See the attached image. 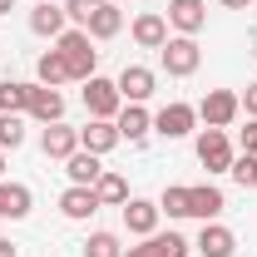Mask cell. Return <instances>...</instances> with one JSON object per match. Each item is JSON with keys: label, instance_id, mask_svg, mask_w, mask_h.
I'll list each match as a JSON object with an SVG mask.
<instances>
[{"label": "cell", "instance_id": "9a60e30c", "mask_svg": "<svg viewBox=\"0 0 257 257\" xmlns=\"http://www.w3.org/2000/svg\"><path fill=\"white\" fill-rule=\"evenodd\" d=\"M30 30L40 35V40H60L64 30H69V15H64V5H55V0H40L30 10Z\"/></svg>", "mask_w": 257, "mask_h": 257}, {"label": "cell", "instance_id": "7402d4cb", "mask_svg": "<svg viewBox=\"0 0 257 257\" xmlns=\"http://www.w3.org/2000/svg\"><path fill=\"white\" fill-rule=\"evenodd\" d=\"M35 84H50V89H60V84H74V79H69V64H64L60 50H45V55L35 60Z\"/></svg>", "mask_w": 257, "mask_h": 257}, {"label": "cell", "instance_id": "d6a6232c", "mask_svg": "<svg viewBox=\"0 0 257 257\" xmlns=\"http://www.w3.org/2000/svg\"><path fill=\"white\" fill-rule=\"evenodd\" d=\"M223 10H247V5H257V0H218Z\"/></svg>", "mask_w": 257, "mask_h": 257}, {"label": "cell", "instance_id": "7a4b0ae2", "mask_svg": "<svg viewBox=\"0 0 257 257\" xmlns=\"http://www.w3.org/2000/svg\"><path fill=\"white\" fill-rule=\"evenodd\" d=\"M159 64H163V74L188 79V74H198V64H203V50H198L193 35H168V45L159 50Z\"/></svg>", "mask_w": 257, "mask_h": 257}, {"label": "cell", "instance_id": "e0dca14e", "mask_svg": "<svg viewBox=\"0 0 257 257\" xmlns=\"http://www.w3.org/2000/svg\"><path fill=\"white\" fill-rule=\"evenodd\" d=\"M114 124H119V139H124V144H144V139L154 134V114H149L144 104H124Z\"/></svg>", "mask_w": 257, "mask_h": 257}, {"label": "cell", "instance_id": "d590c367", "mask_svg": "<svg viewBox=\"0 0 257 257\" xmlns=\"http://www.w3.org/2000/svg\"><path fill=\"white\" fill-rule=\"evenodd\" d=\"M5 168H10V163H5V149H0V178H5Z\"/></svg>", "mask_w": 257, "mask_h": 257}, {"label": "cell", "instance_id": "30bf717a", "mask_svg": "<svg viewBox=\"0 0 257 257\" xmlns=\"http://www.w3.org/2000/svg\"><path fill=\"white\" fill-rule=\"evenodd\" d=\"M159 203H154V198H128L124 203V227L128 232H134V237H154V232H159Z\"/></svg>", "mask_w": 257, "mask_h": 257}, {"label": "cell", "instance_id": "836d02e7", "mask_svg": "<svg viewBox=\"0 0 257 257\" xmlns=\"http://www.w3.org/2000/svg\"><path fill=\"white\" fill-rule=\"evenodd\" d=\"M0 257H20V247H15L10 237H0Z\"/></svg>", "mask_w": 257, "mask_h": 257}, {"label": "cell", "instance_id": "f1b7e54d", "mask_svg": "<svg viewBox=\"0 0 257 257\" xmlns=\"http://www.w3.org/2000/svg\"><path fill=\"white\" fill-rule=\"evenodd\" d=\"M99 5H104V0H64V15H69V20L84 30V25H89V15H94Z\"/></svg>", "mask_w": 257, "mask_h": 257}, {"label": "cell", "instance_id": "ffe728a7", "mask_svg": "<svg viewBox=\"0 0 257 257\" xmlns=\"http://www.w3.org/2000/svg\"><path fill=\"white\" fill-rule=\"evenodd\" d=\"M30 208H35V193L25 183H5L0 178V218L20 223V218H30Z\"/></svg>", "mask_w": 257, "mask_h": 257}, {"label": "cell", "instance_id": "8992f818", "mask_svg": "<svg viewBox=\"0 0 257 257\" xmlns=\"http://www.w3.org/2000/svg\"><path fill=\"white\" fill-rule=\"evenodd\" d=\"M193 128H198V104L173 99V104H163L159 114H154V134L159 139H188Z\"/></svg>", "mask_w": 257, "mask_h": 257}, {"label": "cell", "instance_id": "ac0fdd59", "mask_svg": "<svg viewBox=\"0 0 257 257\" xmlns=\"http://www.w3.org/2000/svg\"><path fill=\"white\" fill-rule=\"evenodd\" d=\"M64 173H69V183H79V188H94L99 173H104V159L89 154V149H74L69 159H64Z\"/></svg>", "mask_w": 257, "mask_h": 257}, {"label": "cell", "instance_id": "2e32d148", "mask_svg": "<svg viewBox=\"0 0 257 257\" xmlns=\"http://www.w3.org/2000/svg\"><path fill=\"white\" fill-rule=\"evenodd\" d=\"M134 45H139V50H163V45H168V20H163L159 10L134 15Z\"/></svg>", "mask_w": 257, "mask_h": 257}, {"label": "cell", "instance_id": "3957f363", "mask_svg": "<svg viewBox=\"0 0 257 257\" xmlns=\"http://www.w3.org/2000/svg\"><path fill=\"white\" fill-rule=\"evenodd\" d=\"M198 163L208 168V173H227L232 159H237V149H232V139H227V128H198Z\"/></svg>", "mask_w": 257, "mask_h": 257}, {"label": "cell", "instance_id": "5bb4252c", "mask_svg": "<svg viewBox=\"0 0 257 257\" xmlns=\"http://www.w3.org/2000/svg\"><path fill=\"white\" fill-rule=\"evenodd\" d=\"M40 149H45V159H69V154H74V149H79V128H69L60 119V124H45L40 128Z\"/></svg>", "mask_w": 257, "mask_h": 257}, {"label": "cell", "instance_id": "484cf974", "mask_svg": "<svg viewBox=\"0 0 257 257\" xmlns=\"http://www.w3.org/2000/svg\"><path fill=\"white\" fill-rule=\"evenodd\" d=\"M25 144V114H0V149L15 154Z\"/></svg>", "mask_w": 257, "mask_h": 257}, {"label": "cell", "instance_id": "9c48e42d", "mask_svg": "<svg viewBox=\"0 0 257 257\" xmlns=\"http://www.w3.org/2000/svg\"><path fill=\"white\" fill-rule=\"evenodd\" d=\"M227 208V198L218 183H193L188 188V218H198V223H218Z\"/></svg>", "mask_w": 257, "mask_h": 257}, {"label": "cell", "instance_id": "4316f807", "mask_svg": "<svg viewBox=\"0 0 257 257\" xmlns=\"http://www.w3.org/2000/svg\"><path fill=\"white\" fill-rule=\"evenodd\" d=\"M159 213H168V218H188V183H168L159 198Z\"/></svg>", "mask_w": 257, "mask_h": 257}, {"label": "cell", "instance_id": "ba28073f", "mask_svg": "<svg viewBox=\"0 0 257 257\" xmlns=\"http://www.w3.org/2000/svg\"><path fill=\"white\" fill-rule=\"evenodd\" d=\"M163 20H168V30L198 40V30L208 25V0H168V15Z\"/></svg>", "mask_w": 257, "mask_h": 257}, {"label": "cell", "instance_id": "603a6c76", "mask_svg": "<svg viewBox=\"0 0 257 257\" xmlns=\"http://www.w3.org/2000/svg\"><path fill=\"white\" fill-rule=\"evenodd\" d=\"M94 193H99L104 208H124V203H128V178L119 173V168H104L99 183H94Z\"/></svg>", "mask_w": 257, "mask_h": 257}, {"label": "cell", "instance_id": "8fae6325", "mask_svg": "<svg viewBox=\"0 0 257 257\" xmlns=\"http://www.w3.org/2000/svg\"><path fill=\"white\" fill-rule=\"evenodd\" d=\"M119 144H124V139H119V124H114V119H89V124L79 128V149H89V154H99V159L114 154Z\"/></svg>", "mask_w": 257, "mask_h": 257}, {"label": "cell", "instance_id": "1f68e13d", "mask_svg": "<svg viewBox=\"0 0 257 257\" xmlns=\"http://www.w3.org/2000/svg\"><path fill=\"white\" fill-rule=\"evenodd\" d=\"M237 99H242V114H247V119H257V79H252V84H247Z\"/></svg>", "mask_w": 257, "mask_h": 257}, {"label": "cell", "instance_id": "7c38bea8", "mask_svg": "<svg viewBox=\"0 0 257 257\" xmlns=\"http://www.w3.org/2000/svg\"><path fill=\"white\" fill-rule=\"evenodd\" d=\"M99 208H104V203H99V193H94V188H79V183H69V188L60 193V213L69 218V223H89Z\"/></svg>", "mask_w": 257, "mask_h": 257}, {"label": "cell", "instance_id": "44dd1931", "mask_svg": "<svg viewBox=\"0 0 257 257\" xmlns=\"http://www.w3.org/2000/svg\"><path fill=\"white\" fill-rule=\"evenodd\" d=\"M119 30H124V5H114V0H104L94 15H89V25H84L89 40H114Z\"/></svg>", "mask_w": 257, "mask_h": 257}, {"label": "cell", "instance_id": "6da1fadb", "mask_svg": "<svg viewBox=\"0 0 257 257\" xmlns=\"http://www.w3.org/2000/svg\"><path fill=\"white\" fill-rule=\"evenodd\" d=\"M55 50L64 55L69 79H74V84H84V79H94V74H99V50H94V40L79 30V25H74V30H64L60 40H55Z\"/></svg>", "mask_w": 257, "mask_h": 257}, {"label": "cell", "instance_id": "4fadbf2b", "mask_svg": "<svg viewBox=\"0 0 257 257\" xmlns=\"http://www.w3.org/2000/svg\"><path fill=\"white\" fill-rule=\"evenodd\" d=\"M30 114L35 124H60L64 119V94L60 89H50V84H30Z\"/></svg>", "mask_w": 257, "mask_h": 257}, {"label": "cell", "instance_id": "e575fe53", "mask_svg": "<svg viewBox=\"0 0 257 257\" xmlns=\"http://www.w3.org/2000/svg\"><path fill=\"white\" fill-rule=\"evenodd\" d=\"M10 10H15V0H0V15H10Z\"/></svg>", "mask_w": 257, "mask_h": 257}, {"label": "cell", "instance_id": "d4e9b609", "mask_svg": "<svg viewBox=\"0 0 257 257\" xmlns=\"http://www.w3.org/2000/svg\"><path fill=\"white\" fill-rule=\"evenodd\" d=\"M84 257H124V242H119V232H89L84 237Z\"/></svg>", "mask_w": 257, "mask_h": 257}, {"label": "cell", "instance_id": "52a82bcc", "mask_svg": "<svg viewBox=\"0 0 257 257\" xmlns=\"http://www.w3.org/2000/svg\"><path fill=\"white\" fill-rule=\"evenodd\" d=\"M114 84H119L124 104H149V99H154V89H159V74H154L149 64H124Z\"/></svg>", "mask_w": 257, "mask_h": 257}, {"label": "cell", "instance_id": "5b68a950", "mask_svg": "<svg viewBox=\"0 0 257 257\" xmlns=\"http://www.w3.org/2000/svg\"><path fill=\"white\" fill-rule=\"evenodd\" d=\"M198 119H203L208 128H232L237 119H242V99L232 94V89H208L203 104H198Z\"/></svg>", "mask_w": 257, "mask_h": 257}, {"label": "cell", "instance_id": "cb8c5ba5", "mask_svg": "<svg viewBox=\"0 0 257 257\" xmlns=\"http://www.w3.org/2000/svg\"><path fill=\"white\" fill-rule=\"evenodd\" d=\"M25 109H30V84L0 79V114H25Z\"/></svg>", "mask_w": 257, "mask_h": 257}, {"label": "cell", "instance_id": "83f0119b", "mask_svg": "<svg viewBox=\"0 0 257 257\" xmlns=\"http://www.w3.org/2000/svg\"><path fill=\"white\" fill-rule=\"evenodd\" d=\"M227 173H232V183H237V188H257V154H237Z\"/></svg>", "mask_w": 257, "mask_h": 257}, {"label": "cell", "instance_id": "4dcf8cb0", "mask_svg": "<svg viewBox=\"0 0 257 257\" xmlns=\"http://www.w3.org/2000/svg\"><path fill=\"white\" fill-rule=\"evenodd\" d=\"M124 257H159V237H139V247H124Z\"/></svg>", "mask_w": 257, "mask_h": 257}, {"label": "cell", "instance_id": "8d00e7d4", "mask_svg": "<svg viewBox=\"0 0 257 257\" xmlns=\"http://www.w3.org/2000/svg\"><path fill=\"white\" fill-rule=\"evenodd\" d=\"M114 5H128V0H114Z\"/></svg>", "mask_w": 257, "mask_h": 257}, {"label": "cell", "instance_id": "d6986e66", "mask_svg": "<svg viewBox=\"0 0 257 257\" xmlns=\"http://www.w3.org/2000/svg\"><path fill=\"white\" fill-rule=\"evenodd\" d=\"M193 247L203 257H232L237 252V237H232V227H223V223H203V232H198Z\"/></svg>", "mask_w": 257, "mask_h": 257}, {"label": "cell", "instance_id": "277c9868", "mask_svg": "<svg viewBox=\"0 0 257 257\" xmlns=\"http://www.w3.org/2000/svg\"><path fill=\"white\" fill-rule=\"evenodd\" d=\"M79 99H84L89 119H119V109H124V94H119V84H114V79H104V74L84 79Z\"/></svg>", "mask_w": 257, "mask_h": 257}, {"label": "cell", "instance_id": "f546056e", "mask_svg": "<svg viewBox=\"0 0 257 257\" xmlns=\"http://www.w3.org/2000/svg\"><path fill=\"white\" fill-rule=\"evenodd\" d=\"M237 149L242 154H257V119H247V124L237 128Z\"/></svg>", "mask_w": 257, "mask_h": 257}]
</instances>
